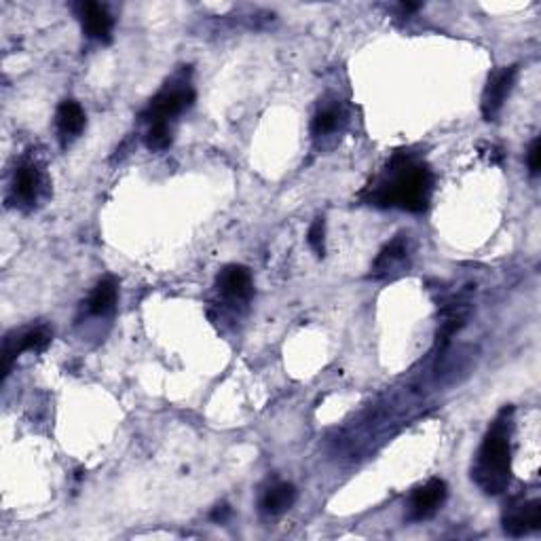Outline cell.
<instances>
[{"label": "cell", "instance_id": "cell-1", "mask_svg": "<svg viewBox=\"0 0 541 541\" xmlns=\"http://www.w3.org/2000/svg\"><path fill=\"white\" fill-rule=\"evenodd\" d=\"M512 411V408H510ZM510 411H504L493 427L489 429L487 438L480 446L476 466L472 469L474 482L487 495L504 493L510 484L512 472V449H510Z\"/></svg>", "mask_w": 541, "mask_h": 541}, {"label": "cell", "instance_id": "cell-2", "mask_svg": "<svg viewBox=\"0 0 541 541\" xmlns=\"http://www.w3.org/2000/svg\"><path fill=\"white\" fill-rule=\"evenodd\" d=\"M429 195H432V174L423 165L404 161L394 172L389 184L379 192V201L383 206H397L408 212H423L427 209Z\"/></svg>", "mask_w": 541, "mask_h": 541}, {"label": "cell", "instance_id": "cell-3", "mask_svg": "<svg viewBox=\"0 0 541 541\" xmlns=\"http://www.w3.org/2000/svg\"><path fill=\"white\" fill-rule=\"evenodd\" d=\"M446 482L444 480H429V482H425L423 487L415 489V493L411 495V506H408V510H411V521H427V518H432L435 512L440 510V506L444 504L446 499Z\"/></svg>", "mask_w": 541, "mask_h": 541}, {"label": "cell", "instance_id": "cell-4", "mask_svg": "<svg viewBox=\"0 0 541 541\" xmlns=\"http://www.w3.org/2000/svg\"><path fill=\"white\" fill-rule=\"evenodd\" d=\"M518 76V66H510V68L499 70L495 76H490L487 90L482 96V114L487 121H493L499 110L504 108L507 96H510L512 87H514Z\"/></svg>", "mask_w": 541, "mask_h": 541}, {"label": "cell", "instance_id": "cell-5", "mask_svg": "<svg viewBox=\"0 0 541 541\" xmlns=\"http://www.w3.org/2000/svg\"><path fill=\"white\" fill-rule=\"evenodd\" d=\"M192 102H195V91L189 90V87L165 90L153 99L146 117L148 121H168L172 117H178L186 108H191Z\"/></svg>", "mask_w": 541, "mask_h": 541}, {"label": "cell", "instance_id": "cell-6", "mask_svg": "<svg viewBox=\"0 0 541 541\" xmlns=\"http://www.w3.org/2000/svg\"><path fill=\"white\" fill-rule=\"evenodd\" d=\"M541 527V501H527V504L512 506L504 516V529L510 537L537 531Z\"/></svg>", "mask_w": 541, "mask_h": 541}, {"label": "cell", "instance_id": "cell-7", "mask_svg": "<svg viewBox=\"0 0 541 541\" xmlns=\"http://www.w3.org/2000/svg\"><path fill=\"white\" fill-rule=\"evenodd\" d=\"M49 343H51V330H49L47 325H36V328H30L26 330V333H21L15 345H11V341H7V345H4V377L9 374L11 362H13L20 353L24 351L41 353L47 349Z\"/></svg>", "mask_w": 541, "mask_h": 541}, {"label": "cell", "instance_id": "cell-8", "mask_svg": "<svg viewBox=\"0 0 541 541\" xmlns=\"http://www.w3.org/2000/svg\"><path fill=\"white\" fill-rule=\"evenodd\" d=\"M218 290L231 301H247L252 296V273L241 264H229L220 270Z\"/></svg>", "mask_w": 541, "mask_h": 541}, {"label": "cell", "instance_id": "cell-9", "mask_svg": "<svg viewBox=\"0 0 541 541\" xmlns=\"http://www.w3.org/2000/svg\"><path fill=\"white\" fill-rule=\"evenodd\" d=\"M41 191V169L35 161H24L15 169L13 195L24 206H35Z\"/></svg>", "mask_w": 541, "mask_h": 541}, {"label": "cell", "instance_id": "cell-10", "mask_svg": "<svg viewBox=\"0 0 541 541\" xmlns=\"http://www.w3.org/2000/svg\"><path fill=\"white\" fill-rule=\"evenodd\" d=\"M55 125H58V134L66 145V142L73 140V137H79L82 129H85V110H82L81 104L74 102V99H66V102L59 104L58 114H55Z\"/></svg>", "mask_w": 541, "mask_h": 541}, {"label": "cell", "instance_id": "cell-11", "mask_svg": "<svg viewBox=\"0 0 541 541\" xmlns=\"http://www.w3.org/2000/svg\"><path fill=\"white\" fill-rule=\"evenodd\" d=\"M81 21L87 36L108 43L113 35V18L99 3H82L81 4Z\"/></svg>", "mask_w": 541, "mask_h": 541}, {"label": "cell", "instance_id": "cell-12", "mask_svg": "<svg viewBox=\"0 0 541 541\" xmlns=\"http://www.w3.org/2000/svg\"><path fill=\"white\" fill-rule=\"evenodd\" d=\"M119 298V284L114 278H104L98 281V286L93 288L90 301H87V309L93 316H108L114 311Z\"/></svg>", "mask_w": 541, "mask_h": 541}, {"label": "cell", "instance_id": "cell-13", "mask_svg": "<svg viewBox=\"0 0 541 541\" xmlns=\"http://www.w3.org/2000/svg\"><path fill=\"white\" fill-rule=\"evenodd\" d=\"M296 501V489L290 482H278L264 490L261 499V510L269 516H278L288 512Z\"/></svg>", "mask_w": 541, "mask_h": 541}, {"label": "cell", "instance_id": "cell-14", "mask_svg": "<svg viewBox=\"0 0 541 541\" xmlns=\"http://www.w3.org/2000/svg\"><path fill=\"white\" fill-rule=\"evenodd\" d=\"M406 241L402 239V237H397V239L391 241V244L379 254L377 263H374V270H377L379 275L389 273L391 269H396V264L406 261Z\"/></svg>", "mask_w": 541, "mask_h": 541}, {"label": "cell", "instance_id": "cell-15", "mask_svg": "<svg viewBox=\"0 0 541 541\" xmlns=\"http://www.w3.org/2000/svg\"><path fill=\"white\" fill-rule=\"evenodd\" d=\"M172 145V129L168 121H151V127L146 131V146L151 151H165Z\"/></svg>", "mask_w": 541, "mask_h": 541}, {"label": "cell", "instance_id": "cell-16", "mask_svg": "<svg viewBox=\"0 0 541 541\" xmlns=\"http://www.w3.org/2000/svg\"><path fill=\"white\" fill-rule=\"evenodd\" d=\"M339 108H325L322 110V113H318V117L313 119V125H311V131L313 136H324V134H330V131H334V127L339 125Z\"/></svg>", "mask_w": 541, "mask_h": 541}, {"label": "cell", "instance_id": "cell-17", "mask_svg": "<svg viewBox=\"0 0 541 541\" xmlns=\"http://www.w3.org/2000/svg\"><path fill=\"white\" fill-rule=\"evenodd\" d=\"M309 246H311V250L318 254V256H324L325 252V220L318 218L316 223L309 226Z\"/></svg>", "mask_w": 541, "mask_h": 541}, {"label": "cell", "instance_id": "cell-18", "mask_svg": "<svg viewBox=\"0 0 541 541\" xmlns=\"http://www.w3.org/2000/svg\"><path fill=\"white\" fill-rule=\"evenodd\" d=\"M527 163H529V169H531V174L537 176L539 169H541V140H539V137H537V140H533L531 148H529Z\"/></svg>", "mask_w": 541, "mask_h": 541}, {"label": "cell", "instance_id": "cell-19", "mask_svg": "<svg viewBox=\"0 0 541 541\" xmlns=\"http://www.w3.org/2000/svg\"><path fill=\"white\" fill-rule=\"evenodd\" d=\"M229 516H231V507L226 506V504H223V506H216V507H214L212 516H209V518H212L214 522H224Z\"/></svg>", "mask_w": 541, "mask_h": 541}, {"label": "cell", "instance_id": "cell-20", "mask_svg": "<svg viewBox=\"0 0 541 541\" xmlns=\"http://www.w3.org/2000/svg\"><path fill=\"white\" fill-rule=\"evenodd\" d=\"M419 7H421V4H415V3H404V4H402V11H404V13H412V11H417Z\"/></svg>", "mask_w": 541, "mask_h": 541}]
</instances>
